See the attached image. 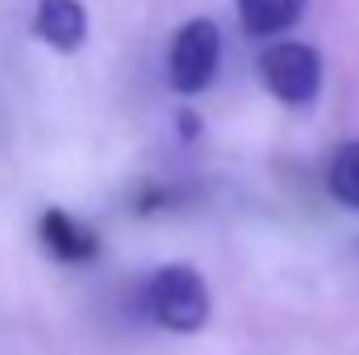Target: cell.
<instances>
[{
	"mask_svg": "<svg viewBox=\"0 0 359 355\" xmlns=\"http://www.w3.org/2000/svg\"><path fill=\"white\" fill-rule=\"evenodd\" d=\"M38 239H42V247H46L55 260H63V264H88L92 255L100 251L96 234H92L88 226H80L72 213H63V209H46V213H42Z\"/></svg>",
	"mask_w": 359,
	"mask_h": 355,
	"instance_id": "5b68a950",
	"label": "cell"
},
{
	"mask_svg": "<svg viewBox=\"0 0 359 355\" xmlns=\"http://www.w3.org/2000/svg\"><path fill=\"white\" fill-rule=\"evenodd\" d=\"M222 63V34L209 17H192L172 34L168 46V84L180 96H196L213 84Z\"/></svg>",
	"mask_w": 359,
	"mask_h": 355,
	"instance_id": "7a4b0ae2",
	"label": "cell"
},
{
	"mask_svg": "<svg viewBox=\"0 0 359 355\" xmlns=\"http://www.w3.org/2000/svg\"><path fill=\"white\" fill-rule=\"evenodd\" d=\"M259 76L276 100L313 105L322 92V51L309 42H276L259 55Z\"/></svg>",
	"mask_w": 359,
	"mask_h": 355,
	"instance_id": "3957f363",
	"label": "cell"
},
{
	"mask_svg": "<svg viewBox=\"0 0 359 355\" xmlns=\"http://www.w3.org/2000/svg\"><path fill=\"white\" fill-rule=\"evenodd\" d=\"M34 38L72 55L88 42V13L80 0H38L34 8Z\"/></svg>",
	"mask_w": 359,
	"mask_h": 355,
	"instance_id": "277c9868",
	"label": "cell"
},
{
	"mask_svg": "<svg viewBox=\"0 0 359 355\" xmlns=\"http://www.w3.org/2000/svg\"><path fill=\"white\" fill-rule=\"evenodd\" d=\"M142 305L172 335H196L209 322V288L201 272L188 264L155 267L151 280L142 284Z\"/></svg>",
	"mask_w": 359,
	"mask_h": 355,
	"instance_id": "6da1fadb",
	"label": "cell"
},
{
	"mask_svg": "<svg viewBox=\"0 0 359 355\" xmlns=\"http://www.w3.org/2000/svg\"><path fill=\"white\" fill-rule=\"evenodd\" d=\"M326 188L339 205L359 209V138L343 142L334 155H330V168H326Z\"/></svg>",
	"mask_w": 359,
	"mask_h": 355,
	"instance_id": "52a82bcc",
	"label": "cell"
},
{
	"mask_svg": "<svg viewBox=\"0 0 359 355\" xmlns=\"http://www.w3.org/2000/svg\"><path fill=\"white\" fill-rule=\"evenodd\" d=\"M234 4H238V21H243L247 34L276 38V34H284L301 21L309 0H234Z\"/></svg>",
	"mask_w": 359,
	"mask_h": 355,
	"instance_id": "8992f818",
	"label": "cell"
}]
</instances>
